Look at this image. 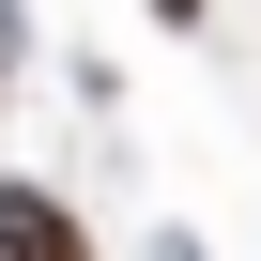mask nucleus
Returning <instances> with one entry per match:
<instances>
[{"label": "nucleus", "mask_w": 261, "mask_h": 261, "mask_svg": "<svg viewBox=\"0 0 261 261\" xmlns=\"http://www.w3.org/2000/svg\"><path fill=\"white\" fill-rule=\"evenodd\" d=\"M154 16H169V31H200V16H215V0H154Z\"/></svg>", "instance_id": "obj_2"}, {"label": "nucleus", "mask_w": 261, "mask_h": 261, "mask_svg": "<svg viewBox=\"0 0 261 261\" xmlns=\"http://www.w3.org/2000/svg\"><path fill=\"white\" fill-rule=\"evenodd\" d=\"M0 261H92V230H77L46 185H16V169H0Z\"/></svg>", "instance_id": "obj_1"}]
</instances>
